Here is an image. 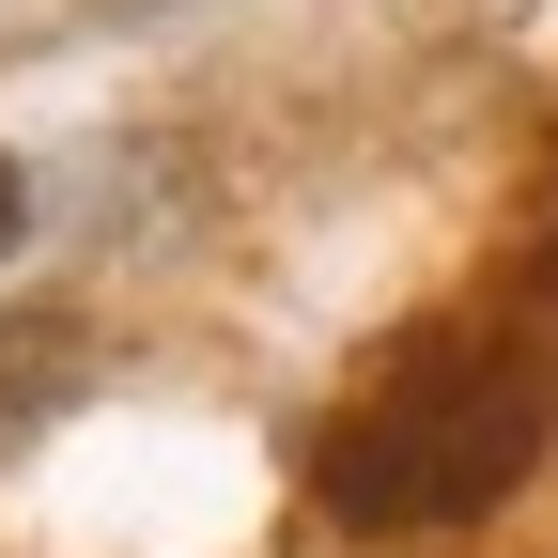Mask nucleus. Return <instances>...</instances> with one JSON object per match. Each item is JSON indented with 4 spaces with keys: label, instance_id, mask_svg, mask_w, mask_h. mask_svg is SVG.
I'll return each mask as SVG.
<instances>
[{
    "label": "nucleus",
    "instance_id": "nucleus-1",
    "mask_svg": "<svg viewBox=\"0 0 558 558\" xmlns=\"http://www.w3.org/2000/svg\"><path fill=\"white\" fill-rule=\"evenodd\" d=\"M543 435H558V357L481 341V326H435L418 357H388L326 418L311 481H326L341 527H450V512H497L543 465Z\"/></svg>",
    "mask_w": 558,
    "mask_h": 558
},
{
    "label": "nucleus",
    "instance_id": "nucleus-2",
    "mask_svg": "<svg viewBox=\"0 0 558 558\" xmlns=\"http://www.w3.org/2000/svg\"><path fill=\"white\" fill-rule=\"evenodd\" d=\"M16 218H32V186H16V156H0V248H16Z\"/></svg>",
    "mask_w": 558,
    "mask_h": 558
},
{
    "label": "nucleus",
    "instance_id": "nucleus-3",
    "mask_svg": "<svg viewBox=\"0 0 558 558\" xmlns=\"http://www.w3.org/2000/svg\"><path fill=\"white\" fill-rule=\"evenodd\" d=\"M543 248H558V218H543Z\"/></svg>",
    "mask_w": 558,
    "mask_h": 558
}]
</instances>
